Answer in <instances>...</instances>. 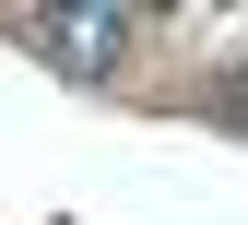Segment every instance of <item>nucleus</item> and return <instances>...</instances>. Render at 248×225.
Here are the masks:
<instances>
[{
  "label": "nucleus",
  "mask_w": 248,
  "mask_h": 225,
  "mask_svg": "<svg viewBox=\"0 0 248 225\" xmlns=\"http://www.w3.org/2000/svg\"><path fill=\"white\" fill-rule=\"evenodd\" d=\"M130 36H142L130 0H71V12H47V24H36V48H47L71 83H107L118 59H130Z\"/></svg>",
  "instance_id": "f257e3e1"
},
{
  "label": "nucleus",
  "mask_w": 248,
  "mask_h": 225,
  "mask_svg": "<svg viewBox=\"0 0 248 225\" xmlns=\"http://www.w3.org/2000/svg\"><path fill=\"white\" fill-rule=\"evenodd\" d=\"M213 95H225V119H236V131H248V59H236V71L213 83Z\"/></svg>",
  "instance_id": "f03ea898"
}]
</instances>
